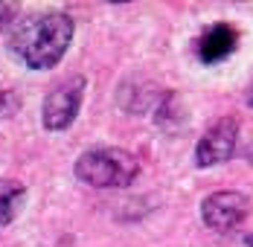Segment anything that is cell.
Returning a JSON list of instances; mask_svg holds the SVG:
<instances>
[{"label": "cell", "mask_w": 253, "mask_h": 247, "mask_svg": "<svg viewBox=\"0 0 253 247\" xmlns=\"http://www.w3.org/2000/svg\"><path fill=\"white\" fill-rule=\"evenodd\" d=\"M26 204V186L21 180L0 177V227L12 224Z\"/></svg>", "instance_id": "7"}, {"label": "cell", "mask_w": 253, "mask_h": 247, "mask_svg": "<svg viewBox=\"0 0 253 247\" xmlns=\"http://www.w3.org/2000/svg\"><path fill=\"white\" fill-rule=\"evenodd\" d=\"M227 247H253V233H239L236 230V236L227 242Z\"/></svg>", "instance_id": "11"}, {"label": "cell", "mask_w": 253, "mask_h": 247, "mask_svg": "<svg viewBox=\"0 0 253 247\" xmlns=\"http://www.w3.org/2000/svg\"><path fill=\"white\" fill-rule=\"evenodd\" d=\"M76 177L84 186L93 189H123L128 183H134V177L140 174V160L126 151V148L114 146H99L82 151L76 160Z\"/></svg>", "instance_id": "2"}, {"label": "cell", "mask_w": 253, "mask_h": 247, "mask_svg": "<svg viewBox=\"0 0 253 247\" xmlns=\"http://www.w3.org/2000/svg\"><path fill=\"white\" fill-rule=\"evenodd\" d=\"M73 32H76V24L64 12L35 15L12 32L9 49L29 70H50L64 58L73 41Z\"/></svg>", "instance_id": "1"}, {"label": "cell", "mask_w": 253, "mask_h": 247, "mask_svg": "<svg viewBox=\"0 0 253 247\" xmlns=\"http://www.w3.org/2000/svg\"><path fill=\"white\" fill-rule=\"evenodd\" d=\"M18 12H21V6H18V3H0V32L12 24L15 18H18Z\"/></svg>", "instance_id": "10"}, {"label": "cell", "mask_w": 253, "mask_h": 247, "mask_svg": "<svg viewBox=\"0 0 253 247\" xmlns=\"http://www.w3.org/2000/svg\"><path fill=\"white\" fill-rule=\"evenodd\" d=\"M251 215V198L245 192H212L201 201V221L215 233H233Z\"/></svg>", "instance_id": "4"}, {"label": "cell", "mask_w": 253, "mask_h": 247, "mask_svg": "<svg viewBox=\"0 0 253 247\" xmlns=\"http://www.w3.org/2000/svg\"><path fill=\"white\" fill-rule=\"evenodd\" d=\"M195 47H198V58L204 64H218V61H224V58H230L236 52L239 32L230 24H212L204 29V35L198 38Z\"/></svg>", "instance_id": "6"}, {"label": "cell", "mask_w": 253, "mask_h": 247, "mask_svg": "<svg viewBox=\"0 0 253 247\" xmlns=\"http://www.w3.org/2000/svg\"><path fill=\"white\" fill-rule=\"evenodd\" d=\"M239 120L236 117H221L218 123H212L204 137L195 146V166L210 169V166H221L233 157V151L239 146Z\"/></svg>", "instance_id": "5"}, {"label": "cell", "mask_w": 253, "mask_h": 247, "mask_svg": "<svg viewBox=\"0 0 253 247\" xmlns=\"http://www.w3.org/2000/svg\"><path fill=\"white\" fill-rule=\"evenodd\" d=\"M18 111H21V96H18V90L3 87V90H0V120L15 117Z\"/></svg>", "instance_id": "9"}, {"label": "cell", "mask_w": 253, "mask_h": 247, "mask_svg": "<svg viewBox=\"0 0 253 247\" xmlns=\"http://www.w3.org/2000/svg\"><path fill=\"white\" fill-rule=\"evenodd\" d=\"M84 87H87L84 76H70L61 84H55L50 93L44 96L41 125L47 131H64V128H70L73 120L79 117L82 102H84Z\"/></svg>", "instance_id": "3"}, {"label": "cell", "mask_w": 253, "mask_h": 247, "mask_svg": "<svg viewBox=\"0 0 253 247\" xmlns=\"http://www.w3.org/2000/svg\"><path fill=\"white\" fill-rule=\"evenodd\" d=\"M154 120H157L160 128H166V131H177L180 125L186 123L183 108H180V99L175 93H163L160 102L154 105Z\"/></svg>", "instance_id": "8"}, {"label": "cell", "mask_w": 253, "mask_h": 247, "mask_svg": "<svg viewBox=\"0 0 253 247\" xmlns=\"http://www.w3.org/2000/svg\"><path fill=\"white\" fill-rule=\"evenodd\" d=\"M245 102H248V105L253 108V82L248 84V93H245Z\"/></svg>", "instance_id": "12"}]
</instances>
